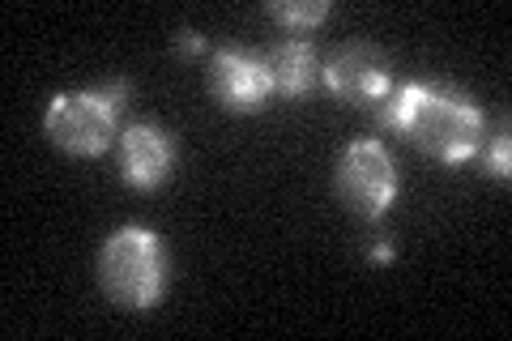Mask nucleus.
I'll use <instances>...</instances> for the list:
<instances>
[{"instance_id": "10", "label": "nucleus", "mask_w": 512, "mask_h": 341, "mask_svg": "<svg viewBox=\"0 0 512 341\" xmlns=\"http://www.w3.org/2000/svg\"><path fill=\"white\" fill-rule=\"evenodd\" d=\"M491 175H508V133H504L500 145L491 150Z\"/></svg>"}, {"instance_id": "3", "label": "nucleus", "mask_w": 512, "mask_h": 341, "mask_svg": "<svg viewBox=\"0 0 512 341\" xmlns=\"http://www.w3.org/2000/svg\"><path fill=\"white\" fill-rule=\"evenodd\" d=\"M124 94H128L124 81L82 94H56L52 107H47V137L69 154H103L111 137H116Z\"/></svg>"}, {"instance_id": "9", "label": "nucleus", "mask_w": 512, "mask_h": 341, "mask_svg": "<svg viewBox=\"0 0 512 341\" xmlns=\"http://www.w3.org/2000/svg\"><path fill=\"white\" fill-rule=\"evenodd\" d=\"M269 13L282 22V26H291V30H312L316 22H325L329 18V0H312V5H269Z\"/></svg>"}, {"instance_id": "6", "label": "nucleus", "mask_w": 512, "mask_h": 341, "mask_svg": "<svg viewBox=\"0 0 512 341\" xmlns=\"http://www.w3.org/2000/svg\"><path fill=\"white\" fill-rule=\"evenodd\" d=\"M325 81L342 103H355V107L376 103L389 94V60H384L376 47L350 43L325 64Z\"/></svg>"}, {"instance_id": "1", "label": "nucleus", "mask_w": 512, "mask_h": 341, "mask_svg": "<svg viewBox=\"0 0 512 341\" xmlns=\"http://www.w3.org/2000/svg\"><path fill=\"white\" fill-rule=\"evenodd\" d=\"M384 120L440 162H466L478 150L487 128L483 111H478L470 94L448 86H423V81H410V86L397 90Z\"/></svg>"}, {"instance_id": "8", "label": "nucleus", "mask_w": 512, "mask_h": 341, "mask_svg": "<svg viewBox=\"0 0 512 341\" xmlns=\"http://www.w3.org/2000/svg\"><path fill=\"white\" fill-rule=\"evenodd\" d=\"M265 69H269V81H274V90L291 94V99L308 94V90L316 86V77H320L316 52H312L308 43H278L274 52L265 56Z\"/></svg>"}, {"instance_id": "5", "label": "nucleus", "mask_w": 512, "mask_h": 341, "mask_svg": "<svg viewBox=\"0 0 512 341\" xmlns=\"http://www.w3.org/2000/svg\"><path fill=\"white\" fill-rule=\"evenodd\" d=\"M210 86L214 99L231 111H261L274 81H269V69L261 56H248L239 47H227L210 60Z\"/></svg>"}, {"instance_id": "2", "label": "nucleus", "mask_w": 512, "mask_h": 341, "mask_svg": "<svg viewBox=\"0 0 512 341\" xmlns=\"http://www.w3.org/2000/svg\"><path fill=\"white\" fill-rule=\"evenodd\" d=\"M99 278H103V290L120 307H133V312L154 307L163 299V282H167V256L158 235L141 231V226H120L103 243Z\"/></svg>"}, {"instance_id": "11", "label": "nucleus", "mask_w": 512, "mask_h": 341, "mask_svg": "<svg viewBox=\"0 0 512 341\" xmlns=\"http://www.w3.org/2000/svg\"><path fill=\"white\" fill-rule=\"evenodd\" d=\"M180 47H184V52H197V47H201V39H197V35H192V30H184V39H180Z\"/></svg>"}, {"instance_id": "7", "label": "nucleus", "mask_w": 512, "mask_h": 341, "mask_svg": "<svg viewBox=\"0 0 512 341\" xmlns=\"http://www.w3.org/2000/svg\"><path fill=\"white\" fill-rule=\"evenodd\" d=\"M175 167V141L158 124H133L120 141V171L133 188L163 184Z\"/></svg>"}, {"instance_id": "4", "label": "nucleus", "mask_w": 512, "mask_h": 341, "mask_svg": "<svg viewBox=\"0 0 512 341\" xmlns=\"http://www.w3.org/2000/svg\"><path fill=\"white\" fill-rule=\"evenodd\" d=\"M338 197L363 218H380L397 197V162L380 141L346 145L338 162Z\"/></svg>"}]
</instances>
